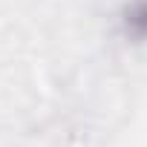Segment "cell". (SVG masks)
<instances>
[{"instance_id": "6da1fadb", "label": "cell", "mask_w": 147, "mask_h": 147, "mask_svg": "<svg viewBox=\"0 0 147 147\" xmlns=\"http://www.w3.org/2000/svg\"><path fill=\"white\" fill-rule=\"evenodd\" d=\"M121 32L133 40H147V0H133L121 12Z\"/></svg>"}]
</instances>
